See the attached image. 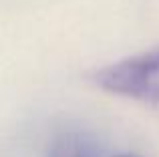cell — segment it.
Listing matches in <instances>:
<instances>
[{
  "label": "cell",
  "mask_w": 159,
  "mask_h": 157,
  "mask_svg": "<svg viewBox=\"0 0 159 157\" xmlns=\"http://www.w3.org/2000/svg\"><path fill=\"white\" fill-rule=\"evenodd\" d=\"M91 81L107 93L159 107V44L99 69Z\"/></svg>",
  "instance_id": "obj_1"
},
{
  "label": "cell",
  "mask_w": 159,
  "mask_h": 157,
  "mask_svg": "<svg viewBox=\"0 0 159 157\" xmlns=\"http://www.w3.org/2000/svg\"><path fill=\"white\" fill-rule=\"evenodd\" d=\"M48 157H101V145L83 129H65L54 137Z\"/></svg>",
  "instance_id": "obj_2"
},
{
  "label": "cell",
  "mask_w": 159,
  "mask_h": 157,
  "mask_svg": "<svg viewBox=\"0 0 159 157\" xmlns=\"http://www.w3.org/2000/svg\"><path fill=\"white\" fill-rule=\"evenodd\" d=\"M115 157H137V155H129V153H125V155H115Z\"/></svg>",
  "instance_id": "obj_3"
}]
</instances>
